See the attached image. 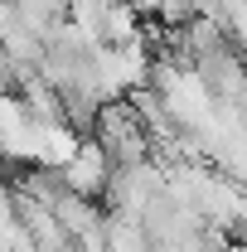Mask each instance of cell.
<instances>
[{
  "instance_id": "6da1fadb",
  "label": "cell",
  "mask_w": 247,
  "mask_h": 252,
  "mask_svg": "<svg viewBox=\"0 0 247 252\" xmlns=\"http://www.w3.org/2000/svg\"><path fill=\"white\" fill-rule=\"evenodd\" d=\"M59 175H63V185L73 189V194L102 199V194H107V180H112V160H107V151H102L97 141H78L73 160L63 165Z\"/></svg>"
}]
</instances>
